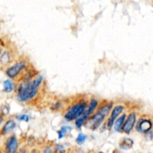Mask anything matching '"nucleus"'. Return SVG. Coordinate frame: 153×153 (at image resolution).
<instances>
[{"label":"nucleus","mask_w":153,"mask_h":153,"mask_svg":"<svg viewBox=\"0 0 153 153\" xmlns=\"http://www.w3.org/2000/svg\"><path fill=\"white\" fill-rule=\"evenodd\" d=\"M1 113L3 114H7L9 113V108L6 105H3L1 107Z\"/></svg>","instance_id":"6ab92c4d"},{"label":"nucleus","mask_w":153,"mask_h":153,"mask_svg":"<svg viewBox=\"0 0 153 153\" xmlns=\"http://www.w3.org/2000/svg\"><path fill=\"white\" fill-rule=\"evenodd\" d=\"M136 119H137V115L134 112L130 114L126 118V121L124 122L123 125L122 127V131L126 134H129L132 131L134 125H135Z\"/></svg>","instance_id":"39448f33"},{"label":"nucleus","mask_w":153,"mask_h":153,"mask_svg":"<svg viewBox=\"0 0 153 153\" xmlns=\"http://www.w3.org/2000/svg\"><path fill=\"white\" fill-rule=\"evenodd\" d=\"M15 127H16V123L14 122V120H7L5 123L4 126L2 127L1 134H3V135H5V134H8L11 131H13L15 128Z\"/></svg>","instance_id":"1a4fd4ad"},{"label":"nucleus","mask_w":153,"mask_h":153,"mask_svg":"<svg viewBox=\"0 0 153 153\" xmlns=\"http://www.w3.org/2000/svg\"><path fill=\"white\" fill-rule=\"evenodd\" d=\"M111 108H112V103L106 102L105 103V104L100 105L97 111H101L102 113L105 114V115H108L109 114V112L111 111Z\"/></svg>","instance_id":"f8f14e48"},{"label":"nucleus","mask_w":153,"mask_h":153,"mask_svg":"<svg viewBox=\"0 0 153 153\" xmlns=\"http://www.w3.org/2000/svg\"><path fill=\"white\" fill-rule=\"evenodd\" d=\"M97 106H98V102H97V100H95V99H92L89 103V108L87 109L86 111L85 112V114L90 118V117H91V115L93 114V113L95 111Z\"/></svg>","instance_id":"9d476101"},{"label":"nucleus","mask_w":153,"mask_h":153,"mask_svg":"<svg viewBox=\"0 0 153 153\" xmlns=\"http://www.w3.org/2000/svg\"><path fill=\"white\" fill-rule=\"evenodd\" d=\"M126 114H124L122 116L120 117L118 119L116 120V121L114 122V130L116 131H120V130L122 129L123 125L124 122L126 120Z\"/></svg>","instance_id":"9b49d317"},{"label":"nucleus","mask_w":153,"mask_h":153,"mask_svg":"<svg viewBox=\"0 0 153 153\" xmlns=\"http://www.w3.org/2000/svg\"><path fill=\"white\" fill-rule=\"evenodd\" d=\"M25 67H26V63L25 61H18L11 67H8L6 70L5 73L10 79H15L19 76L22 70H25Z\"/></svg>","instance_id":"20e7f679"},{"label":"nucleus","mask_w":153,"mask_h":153,"mask_svg":"<svg viewBox=\"0 0 153 153\" xmlns=\"http://www.w3.org/2000/svg\"><path fill=\"white\" fill-rule=\"evenodd\" d=\"M1 47H0V55H1Z\"/></svg>","instance_id":"4be33fe9"},{"label":"nucleus","mask_w":153,"mask_h":153,"mask_svg":"<svg viewBox=\"0 0 153 153\" xmlns=\"http://www.w3.org/2000/svg\"><path fill=\"white\" fill-rule=\"evenodd\" d=\"M106 116L107 115L105 114L102 113L100 111H97V113L94 114L93 116L91 115L88 119V127L92 130L97 129L105 120Z\"/></svg>","instance_id":"7ed1b4c3"},{"label":"nucleus","mask_w":153,"mask_h":153,"mask_svg":"<svg viewBox=\"0 0 153 153\" xmlns=\"http://www.w3.org/2000/svg\"><path fill=\"white\" fill-rule=\"evenodd\" d=\"M152 128V123L149 120L140 119L136 125V129L142 134H146L149 132Z\"/></svg>","instance_id":"0eeeda50"},{"label":"nucleus","mask_w":153,"mask_h":153,"mask_svg":"<svg viewBox=\"0 0 153 153\" xmlns=\"http://www.w3.org/2000/svg\"><path fill=\"white\" fill-rule=\"evenodd\" d=\"M124 110V106L123 105H117L115 106L114 108L112 110L111 114L110 117L108 118V123H107V126L109 129H111V128L113 127V125L114 124L115 120H117V118L123 113Z\"/></svg>","instance_id":"423d86ee"},{"label":"nucleus","mask_w":153,"mask_h":153,"mask_svg":"<svg viewBox=\"0 0 153 153\" xmlns=\"http://www.w3.org/2000/svg\"><path fill=\"white\" fill-rule=\"evenodd\" d=\"M2 121H3V116H2V114H0V125L1 124Z\"/></svg>","instance_id":"412c9836"},{"label":"nucleus","mask_w":153,"mask_h":153,"mask_svg":"<svg viewBox=\"0 0 153 153\" xmlns=\"http://www.w3.org/2000/svg\"><path fill=\"white\" fill-rule=\"evenodd\" d=\"M87 140V136L84 134H79L76 138V143L78 144H83Z\"/></svg>","instance_id":"f3484780"},{"label":"nucleus","mask_w":153,"mask_h":153,"mask_svg":"<svg viewBox=\"0 0 153 153\" xmlns=\"http://www.w3.org/2000/svg\"><path fill=\"white\" fill-rule=\"evenodd\" d=\"M72 131L71 127L68 126H62L60 129V131H58V138L61 139L64 137V135L68 133H70V131Z\"/></svg>","instance_id":"2eb2a0df"},{"label":"nucleus","mask_w":153,"mask_h":153,"mask_svg":"<svg viewBox=\"0 0 153 153\" xmlns=\"http://www.w3.org/2000/svg\"><path fill=\"white\" fill-rule=\"evenodd\" d=\"M133 145V140L129 138H124L123 140H121L120 143V146L121 149H128L131 148Z\"/></svg>","instance_id":"ddd939ff"},{"label":"nucleus","mask_w":153,"mask_h":153,"mask_svg":"<svg viewBox=\"0 0 153 153\" xmlns=\"http://www.w3.org/2000/svg\"><path fill=\"white\" fill-rule=\"evenodd\" d=\"M43 76H38L32 80H25L19 86L17 99L20 102H27L32 100L37 94L38 87L43 82Z\"/></svg>","instance_id":"f257e3e1"},{"label":"nucleus","mask_w":153,"mask_h":153,"mask_svg":"<svg viewBox=\"0 0 153 153\" xmlns=\"http://www.w3.org/2000/svg\"><path fill=\"white\" fill-rule=\"evenodd\" d=\"M6 152L13 153L16 152L18 149V140L17 138L15 135H12L9 137V138L7 140L5 144Z\"/></svg>","instance_id":"6e6552de"},{"label":"nucleus","mask_w":153,"mask_h":153,"mask_svg":"<svg viewBox=\"0 0 153 153\" xmlns=\"http://www.w3.org/2000/svg\"><path fill=\"white\" fill-rule=\"evenodd\" d=\"M55 150H56L57 152H61V151L64 150V146L61 144L56 145V146H55Z\"/></svg>","instance_id":"aec40b11"},{"label":"nucleus","mask_w":153,"mask_h":153,"mask_svg":"<svg viewBox=\"0 0 153 153\" xmlns=\"http://www.w3.org/2000/svg\"><path fill=\"white\" fill-rule=\"evenodd\" d=\"M16 119L19 120L21 121H25V122H28L29 120V116L26 114H21V115H18L16 116Z\"/></svg>","instance_id":"a211bd4d"},{"label":"nucleus","mask_w":153,"mask_h":153,"mask_svg":"<svg viewBox=\"0 0 153 153\" xmlns=\"http://www.w3.org/2000/svg\"><path fill=\"white\" fill-rule=\"evenodd\" d=\"M10 61V54L8 52H4L0 56V64H3V65H5L7 64Z\"/></svg>","instance_id":"4468645a"},{"label":"nucleus","mask_w":153,"mask_h":153,"mask_svg":"<svg viewBox=\"0 0 153 153\" xmlns=\"http://www.w3.org/2000/svg\"><path fill=\"white\" fill-rule=\"evenodd\" d=\"M88 103L85 102L76 103L73 105L64 114V118L67 121H72L76 120L78 117L82 116L87 110Z\"/></svg>","instance_id":"f03ea898"},{"label":"nucleus","mask_w":153,"mask_h":153,"mask_svg":"<svg viewBox=\"0 0 153 153\" xmlns=\"http://www.w3.org/2000/svg\"><path fill=\"white\" fill-rule=\"evenodd\" d=\"M3 84H4V91L6 93L11 92L13 88H14L13 83L10 80H8V79L4 81Z\"/></svg>","instance_id":"dca6fc26"}]
</instances>
